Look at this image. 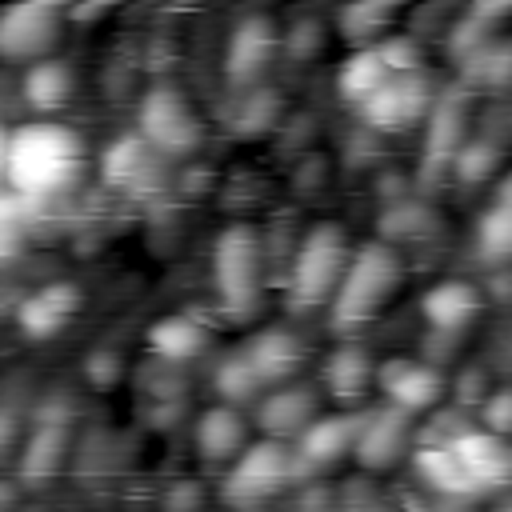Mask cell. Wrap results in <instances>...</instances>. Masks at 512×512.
<instances>
[{
	"label": "cell",
	"instance_id": "cell-1",
	"mask_svg": "<svg viewBox=\"0 0 512 512\" xmlns=\"http://www.w3.org/2000/svg\"><path fill=\"white\" fill-rule=\"evenodd\" d=\"M84 168V144L72 128L40 120L24 124L4 144V180L24 200H44L64 192Z\"/></svg>",
	"mask_w": 512,
	"mask_h": 512
},
{
	"label": "cell",
	"instance_id": "cell-2",
	"mask_svg": "<svg viewBox=\"0 0 512 512\" xmlns=\"http://www.w3.org/2000/svg\"><path fill=\"white\" fill-rule=\"evenodd\" d=\"M400 280H404V268H400V256L388 244H360L348 256L344 276L332 292L336 328H356V324L372 320L396 296Z\"/></svg>",
	"mask_w": 512,
	"mask_h": 512
},
{
	"label": "cell",
	"instance_id": "cell-3",
	"mask_svg": "<svg viewBox=\"0 0 512 512\" xmlns=\"http://www.w3.org/2000/svg\"><path fill=\"white\" fill-rule=\"evenodd\" d=\"M348 256H352V248H348V236L340 224H332V220L312 224L292 256V280H288L292 308H316V304L332 300Z\"/></svg>",
	"mask_w": 512,
	"mask_h": 512
},
{
	"label": "cell",
	"instance_id": "cell-4",
	"mask_svg": "<svg viewBox=\"0 0 512 512\" xmlns=\"http://www.w3.org/2000/svg\"><path fill=\"white\" fill-rule=\"evenodd\" d=\"M260 268H264V256H260V240L248 224H232L216 236V248H212V284H216V296L220 304L232 312V316H244L256 296H260Z\"/></svg>",
	"mask_w": 512,
	"mask_h": 512
},
{
	"label": "cell",
	"instance_id": "cell-5",
	"mask_svg": "<svg viewBox=\"0 0 512 512\" xmlns=\"http://www.w3.org/2000/svg\"><path fill=\"white\" fill-rule=\"evenodd\" d=\"M64 12L44 0L0 8V56L4 60H44V52L60 40Z\"/></svg>",
	"mask_w": 512,
	"mask_h": 512
},
{
	"label": "cell",
	"instance_id": "cell-6",
	"mask_svg": "<svg viewBox=\"0 0 512 512\" xmlns=\"http://www.w3.org/2000/svg\"><path fill=\"white\" fill-rule=\"evenodd\" d=\"M140 136L160 152H188L200 144V116L176 88H152L140 104Z\"/></svg>",
	"mask_w": 512,
	"mask_h": 512
},
{
	"label": "cell",
	"instance_id": "cell-7",
	"mask_svg": "<svg viewBox=\"0 0 512 512\" xmlns=\"http://www.w3.org/2000/svg\"><path fill=\"white\" fill-rule=\"evenodd\" d=\"M428 104H432V84H428V76H420V72H400V76H388V80L360 104V112H364V120H368L372 128H404V124H412L416 116H424Z\"/></svg>",
	"mask_w": 512,
	"mask_h": 512
},
{
	"label": "cell",
	"instance_id": "cell-8",
	"mask_svg": "<svg viewBox=\"0 0 512 512\" xmlns=\"http://www.w3.org/2000/svg\"><path fill=\"white\" fill-rule=\"evenodd\" d=\"M232 464L236 468H232V480H228V496L240 500V504L276 492L292 476V452L276 440H260V444L244 448Z\"/></svg>",
	"mask_w": 512,
	"mask_h": 512
},
{
	"label": "cell",
	"instance_id": "cell-9",
	"mask_svg": "<svg viewBox=\"0 0 512 512\" xmlns=\"http://www.w3.org/2000/svg\"><path fill=\"white\" fill-rule=\"evenodd\" d=\"M380 388L388 396V408L416 416V412H428L444 396V376L416 360H388L380 368Z\"/></svg>",
	"mask_w": 512,
	"mask_h": 512
},
{
	"label": "cell",
	"instance_id": "cell-10",
	"mask_svg": "<svg viewBox=\"0 0 512 512\" xmlns=\"http://www.w3.org/2000/svg\"><path fill=\"white\" fill-rule=\"evenodd\" d=\"M408 436H412V416L384 408V412H372L368 420H360L352 452L364 468H388L408 448Z\"/></svg>",
	"mask_w": 512,
	"mask_h": 512
},
{
	"label": "cell",
	"instance_id": "cell-11",
	"mask_svg": "<svg viewBox=\"0 0 512 512\" xmlns=\"http://www.w3.org/2000/svg\"><path fill=\"white\" fill-rule=\"evenodd\" d=\"M276 52V28L268 16H248L232 28L228 52H224V72L228 80H256V72L268 68Z\"/></svg>",
	"mask_w": 512,
	"mask_h": 512
},
{
	"label": "cell",
	"instance_id": "cell-12",
	"mask_svg": "<svg viewBox=\"0 0 512 512\" xmlns=\"http://www.w3.org/2000/svg\"><path fill=\"white\" fill-rule=\"evenodd\" d=\"M312 420H316V396H312L308 388H300V384H284V388H276V392L260 404V428H264L276 444L300 436Z\"/></svg>",
	"mask_w": 512,
	"mask_h": 512
},
{
	"label": "cell",
	"instance_id": "cell-13",
	"mask_svg": "<svg viewBox=\"0 0 512 512\" xmlns=\"http://www.w3.org/2000/svg\"><path fill=\"white\" fill-rule=\"evenodd\" d=\"M244 360L252 364L260 384H280L304 364V344L284 328H268L244 348Z\"/></svg>",
	"mask_w": 512,
	"mask_h": 512
},
{
	"label": "cell",
	"instance_id": "cell-14",
	"mask_svg": "<svg viewBox=\"0 0 512 512\" xmlns=\"http://www.w3.org/2000/svg\"><path fill=\"white\" fill-rule=\"evenodd\" d=\"M244 440H248V428H244V416L236 408H208L196 420V448L208 464L236 460L244 452Z\"/></svg>",
	"mask_w": 512,
	"mask_h": 512
},
{
	"label": "cell",
	"instance_id": "cell-15",
	"mask_svg": "<svg viewBox=\"0 0 512 512\" xmlns=\"http://www.w3.org/2000/svg\"><path fill=\"white\" fill-rule=\"evenodd\" d=\"M480 304L484 300H480V288L476 284H468V280H440L424 296V316L440 332H460L464 324H472V316L480 312Z\"/></svg>",
	"mask_w": 512,
	"mask_h": 512
},
{
	"label": "cell",
	"instance_id": "cell-16",
	"mask_svg": "<svg viewBox=\"0 0 512 512\" xmlns=\"http://www.w3.org/2000/svg\"><path fill=\"white\" fill-rule=\"evenodd\" d=\"M356 420L352 416H316L296 440H300V460L308 464H332L340 460L344 452H352V440H356Z\"/></svg>",
	"mask_w": 512,
	"mask_h": 512
},
{
	"label": "cell",
	"instance_id": "cell-17",
	"mask_svg": "<svg viewBox=\"0 0 512 512\" xmlns=\"http://www.w3.org/2000/svg\"><path fill=\"white\" fill-rule=\"evenodd\" d=\"M72 304H76V292L68 288V284H52V288H40L32 300H24V308H20V324H24V332L28 336H52L60 324H64V316L72 312Z\"/></svg>",
	"mask_w": 512,
	"mask_h": 512
},
{
	"label": "cell",
	"instance_id": "cell-18",
	"mask_svg": "<svg viewBox=\"0 0 512 512\" xmlns=\"http://www.w3.org/2000/svg\"><path fill=\"white\" fill-rule=\"evenodd\" d=\"M148 344L164 360H188V356H200L204 352L208 332L196 320H188V316H164V320H156L148 328Z\"/></svg>",
	"mask_w": 512,
	"mask_h": 512
},
{
	"label": "cell",
	"instance_id": "cell-19",
	"mask_svg": "<svg viewBox=\"0 0 512 512\" xmlns=\"http://www.w3.org/2000/svg\"><path fill=\"white\" fill-rule=\"evenodd\" d=\"M388 76H392V72H388V64L380 60L376 44H364L360 52H352V56L344 60V68H340L336 84H340V96H344V100L364 104V100H368V96H372Z\"/></svg>",
	"mask_w": 512,
	"mask_h": 512
},
{
	"label": "cell",
	"instance_id": "cell-20",
	"mask_svg": "<svg viewBox=\"0 0 512 512\" xmlns=\"http://www.w3.org/2000/svg\"><path fill=\"white\" fill-rule=\"evenodd\" d=\"M68 96H72V72L60 60H36V64H28V72H24V100L32 108L52 112Z\"/></svg>",
	"mask_w": 512,
	"mask_h": 512
},
{
	"label": "cell",
	"instance_id": "cell-21",
	"mask_svg": "<svg viewBox=\"0 0 512 512\" xmlns=\"http://www.w3.org/2000/svg\"><path fill=\"white\" fill-rule=\"evenodd\" d=\"M324 380H328L332 396L352 400V396H360V392L368 388V380H372V360L364 356V348H336V352L328 356V364H324Z\"/></svg>",
	"mask_w": 512,
	"mask_h": 512
},
{
	"label": "cell",
	"instance_id": "cell-22",
	"mask_svg": "<svg viewBox=\"0 0 512 512\" xmlns=\"http://www.w3.org/2000/svg\"><path fill=\"white\" fill-rule=\"evenodd\" d=\"M260 388H264V384H260V376L252 372V364L244 360V352H240V356H232V360H224V364H220V372H216V392L224 396V408L248 404Z\"/></svg>",
	"mask_w": 512,
	"mask_h": 512
},
{
	"label": "cell",
	"instance_id": "cell-23",
	"mask_svg": "<svg viewBox=\"0 0 512 512\" xmlns=\"http://www.w3.org/2000/svg\"><path fill=\"white\" fill-rule=\"evenodd\" d=\"M476 244L488 260H504V252L512 248V212L508 204H492L484 216H480V228H476Z\"/></svg>",
	"mask_w": 512,
	"mask_h": 512
},
{
	"label": "cell",
	"instance_id": "cell-24",
	"mask_svg": "<svg viewBox=\"0 0 512 512\" xmlns=\"http://www.w3.org/2000/svg\"><path fill=\"white\" fill-rule=\"evenodd\" d=\"M144 168H148V144L144 140H116L104 156V176L116 184L136 180Z\"/></svg>",
	"mask_w": 512,
	"mask_h": 512
},
{
	"label": "cell",
	"instance_id": "cell-25",
	"mask_svg": "<svg viewBox=\"0 0 512 512\" xmlns=\"http://www.w3.org/2000/svg\"><path fill=\"white\" fill-rule=\"evenodd\" d=\"M388 16H392V8H388V4H352V8H344V12H340V20H344L348 36H356V40H372V36L388 24Z\"/></svg>",
	"mask_w": 512,
	"mask_h": 512
},
{
	"label": "cell",
	"instance_id": "cell-26",
	"mask_svg": "<svg viewBox=\"0 0 512 512\" xmlns=\"http://www.w3.org/2000/svg\"><path fill=\"white\" fill-rule=\"evenodd\" d=\"M60 456H64V432H60V428H40L36 440L28 444L24 468H28V472H52Z\"/></svg>",
	"mask_w": 512,
	"mask_h": 512
},
{
	"label": "cell",
	"instance_id": "cell-27",
	"mask_svg": "<svg viewBox=\"0 0 512 512\" xmlns=\"http://www.w3.org/2000/svg\"><path fill=\"white\" fill-rule=\"evenodd\" d=\"M452 164H456V176H460V180H484V176L496 168V148L484 144V140H476V144L460 148V152L452 156Z\"/></svg>",
	"mask_w": 512,
	"mask_h": 512
},
{
	"label": "cell",
	"instance_id": "cell-28",
	"mask_svg": "<svg viewBox=\"0 0 512 512\" xmlns=\"http://www.w3.org/2000/svg\"><path fill=\"white\" fill-rule=\"evenodd\" d=\"M484 412H488V432L500 436V432L508 428V392H496V400H492Z\"/></svg>",
	"mask_w": 512,
	"mask_h": 512
},
{
	"label": "cell",
	"instance_id": "cell-29",
	"mask_svg": "<svg viewBox=\"0 0 512 512\" xmlns=\"http://www.w3.org/2000/svg\"><path fill=\"white\" fill-rule=\"evenodd\" d=\"M4 144H8V136L0 132V176H4Z\"/></svg>",
	"mask_w": 512,
	"mask_h": 512
}]
</instances>
